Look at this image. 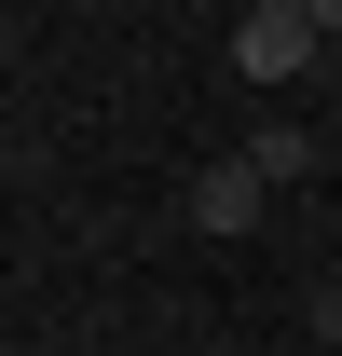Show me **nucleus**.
<instances>
[{
    "mask_svg": "<svg viewBox=\"0 0 342 356\" xmlns=\"http://www.w3.org/2000/svg\"><path fill=\"white\" fill-rule=\"evenodd\" d=\"M329 28H342V0L329 14H315V0H247V14H233V69H247V83H301V69L329 55Z\"/></svg>",
    "mask_w": 342,
    "mask_h": 356,
    "instance_id": "1",
    "label": "nucleus"
},
{
    "mask_svg": "<svg viewBox=\"0 0 342 356\" xmlns=\"http://www.w3.org/2000/svg\"><path fill=\"white\" fill-rule=\"evenodd\" d=\"M260 206H274V178H260L247 151H219V165L192 178V233H219V247H233V233H260Z\"/></svg>",
    "mask_w": 342,
    "mask_h": 356,
    "instance_id": "2",
    "label": "nucleus"
},
{
    "mask_svg": "<svg viewBox=\"0 0 342 356\" xmlns=\"http://www.w3.org/2000/svg\"><path fill=\"white\" fill-rule=\"evenodd\" d=\"M247 165L288 192V178H315V137H301V124H247Z\"/></svg>",
    "mask_w": 342,
    "mask_h": 356,
    "instance_id": "3",
    "label": "nucleus"
},
{
    "mask_svg": "<svg viewBox=\"0 0 342 356\" xmlns=\"http://www.w3.org/2000/svg\"><path fill=\"white\" fill-rule=\"evenodd\" d=\"M301 315H315V343L342 356V274H315V302H301Z\"/></svg>",
    "mask_w": 342,
    "mask_h": 356,
    "instance_id": "4",
    "label": "nucleus"
},
{
    "mask_svg": "<svg viewBox=\"0 0 342 356\" xmlns=\"http://www.w3.org/2000/svg\"><path fill=\"white\" fill-rule=\"evenodd\" d=\"M0 69H14V14H0Z\"/></svg>",
    "mask_w": 342,
    "mask_h": 356,
    "instance_id": "5",
    "label": "nucleus"
}]
</instances>
